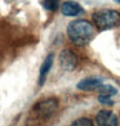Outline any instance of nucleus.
<instances>
[{
	"label": "nucleus",
	"instance_id": "2",
	"mask_svg": "<svg viewBox=\"0 0 120 126\" xmlns=\"http://www.w3.org/2000/svg\"><path fill=\"white\" fill-rule=\"evenodd\" d=\"M92 19L98 30H110L120 25V14L112 9H102L93 13Z\"/></svg>",
	"mask_w": 120,
	"mask_h": 126
},
{
	"label": "nucleus",
	"instance_id": "3",
	"mask_svg": "<svg viewBox=\"0 0 120 126\" xmlns=\"http://www.w3.org/2000/svg\"><path fill=\"white\" fill-rule=\"evenodd\" d=\"M60 64L65 71H72L76 67V55L70 49H63L58 57Z\"/></svg>",
	"mask_w": 120,
	"mask_h": 126
},
{
	"label": "nucleus",
	"instance_id": "12",
	"mask_svg": "<svg viewBox=\"0 0 120 126\" xmlns=\"http://www.w3.org/2000/svg\"><path fill=\"white\" fill-rule=\"evenodd\" d=\"M115 1H116V3H119V4H120V0H115Z\"/></svg>",
	"mask_w": 120,
	"mask_h": 126
},
{
	"label": "nucleus",
	"instance_id": "6",
	"mask_svg": "<svg viewBox=\"0 0 120 126\" xmlns=\"http://www.w3.org/2000/svg\"><path fill=\"white\" fill-rule=\"evenodd\" d=\"M98 126H118V117L110 111H100L96 116Z\"/></svg>",
	"mask_w": 120,
	"mask_h": 126
},
{
	"label": "nucleus",
	"instance_id": "1",
	"mask_svg": "<svg viewBox=\"0 0 120 126\" xmlns=\"http://www.w3.org/2000/svg\"><path fill=\"white\" fill-rule=\"evenodd\" d=\"M68 39L76 45H85L94 36V28L92 23L85 19H76L67 26Z\"/></svg>",
	"mask_w": 120,
	"mask_h": 126
},
{
	"label": "nucleus",
	"instance_id": "4",
	"mask_svg": "<svg viewBox=\"0 0 120 126\" xmlns=\"http://www.w3.org/2000/svg\"><path fill=\"white\" fill-rule=\"evenodd\" d=\"M98 90V100L100 103H102V104H106V106H111L112 104V100H111V96H114L118 90L112 86V85H103L102 84L101 86L97 89Z\"/></svg>",
	"mask_w": 120,
	"mask_h": 126
},
{
	"label": "nucleus",
	"instance_id": "11",
	"mask_svg": "<svg viewBox=\"0 0 120 126\" xmlns=\"http://www.w3.org/2000/svg\"><path fill=\"white\" fill-rule=\"evenodd\" d=\"M71 126H94V125H93V122L90 121L89 118L83 117V118H78V120H75V121L71 124Z\"/></svg>",
	"mask_w": 120,
	"mask_h": 126
},
{
	"label": "nucleus",
	"instance_id": "8",
	"mask_svg": "<svg viewBox=\"0 0 120 126\" xmlns=\"http://www.w3.org/2000/svg\"><path fill=\"white\" fill-rule=\"evenodd\" d=\"M61 12L63 13L65 16L75 17V16H79V14L84 13V9H83L81 5H79V4L75 3V1H66V3L62 4Z\"/></svg>",
	"mask_w": 120,
	"mask_h": 126
},
{
	"label": "nucleus",
	"instance_id": "10",
	"mask_svg": "<svg viewBox=\"0 0 120 126\" xmlns=\"http://www.w3.org/2000/svg\"><path fill=\"white\" fill-rule=\"evenodd\" d=\"M43 4L45 9L52 10V12L58 9V0H43Z\"/></svg>",
	"mask_w": 120,
	"mask_h": 126
},
{
	"label": "nucleus",
	"instance_id": "7",
	"mask_svg": "<svg viewBox=\"0 0 120 126\" xmlns=\"http://www.w3.org/2000/svg\"><path fill=\"white\" fill-rule=\"evenodd\" d=\"M57 108V100L56 99H48V100H44L41 103H39V104L35 107V111L41 114V116L47 117L49 114H52Z\"/></svg>",
	"mask_w": 120,
	"mask_h": 126
},
{
	"label": "nucleus",
	"instance_id": "5",
	"mask_svg": "<svg viewBox=\"0 0 120 126\" xmlns=\"http://www.w3.org/2000/svg\"><path fill=\"white\" fill-rule=\"evenodd\" d=\"M102 82H103V79L100 76H89L83 79L81 81H79V84L76 85V88L79 90H85V91H90L94 89H98Z\"/></svg>",
	"mask_w": 120,
	"mask_h": 126
},
{
	"label": "nucleus",
	"instance_id": "9",
	"mask_svg": "<svg viewBox=\"0 0 120 126\" xmlns=\"http://www.w3.org/2000/svg\"><path fill=\"white\" fill-rule=\"evenodd\" d=\"M53 59H54V55L49 54L47 58H45V61L43 62L41 67H40V73H39V85L40 86L44 85V82H45V79H47V76H48V72L50 71V68H52Z\"/></svg>",
	"mask_w": 120,
	"mask_h": 126
}]
</instances>
